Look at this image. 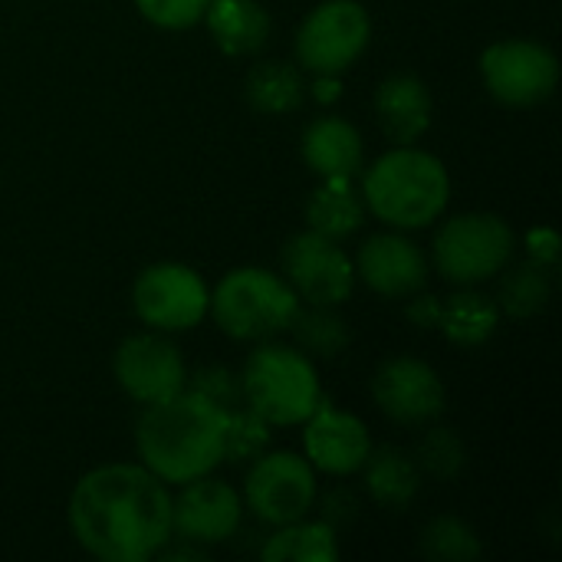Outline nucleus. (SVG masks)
<instances>
[{
	"instance_id": "1",
	"label": "nucleus",
	"mask_w": 562,
	"mask_h": 562,
	"mask_svg": "<svg viewBox=\"0 0 562 562\" xmlns=\"http://www.w3.org/2000/svg\"><path fill=\"white\" fill-rule=\"evenodd\" d=\"M69 527L79 547L102 562H145L171 537V494L142 464L89 471L69 497Z\"/></svg>"
},
{
	"instance_id": "2",
	"label": "nucleus",
	"mask_w": 562,
	"mask_h": 562,
	"mask_svg": "<svg viewBox=\"0 0 562 562\" xmlns=\"http://www.w3.org/2000/svg\"><path fill=\"white\" fill-rule=\"evenodd\" d=\"M224 415L227 412L191 389L145 405L135 422L142 468L165 484H188L211 474L224 461Z\"/></svg>"
},
{
	"instance_id": "3",
	"label": "nucleus",
	"mask_w": 562,
	"mask_h": 562,
	"mask_svg": "<svg viewBox=\"0 0 562 562\" xmlns=\"http://www.w3.org/2000/svg\"><path fill=\"white\" fill-rule=\"evenodd\" d=\"M451 198V178L438 155L398 145L362 175V201L382 224L418 231L438 221Z\"/></svg>"
},
{
	"instance_id": "4",
	"label": "nucleus",
	"mask_w": 562,
	"mask_h": 562,
	"mask_svg": "<svg viewBox=\"0 0 562 562\" xmlns=\"http://www.w3.org/2000/svg\"><path fill=\"white\" fill-rule=\"evenodd\" d=\"M240 389L247 408H254L267 425H303L323 402L319 375L303 349L267 342L250 352Z\"/></svg>"
},
{
	"instance_id": "5",
	"label": "nucleus",
	"mask_w": 562,
	"mask_h": 562,
	"mask_svg": "<svg viewBox=\"0 0 562 562\" xmlns=\"http://www.w3.org/2000/svg\"><path fill=\"white\" fill-rule=\"evenodd\" d=\"M296 310V290L263 267H237L224 273L207 303L221 333L240 342H263L286 333Z\"/></svg>"
},
{
	"instance_id": "6",
	"label": "nucleus",
	"mask_w": 562,
	"mask_h": 562,
	"mask_svg": "<svg viewBox=\"0 0 562 562\" xmlns=\"http://www.w3.org/2000/svg\"><path fill=\"white\" fill-rule=\"evenodd\" d=\"M514 247V227L501 214L468 211L445 221L435 234V267L448 283L477 286L507 270Z\"/></svg>"
},
{
	"instance_id": "7",
	"label": "nucleus",
	"mask_w": 562,
	"mask_h": 562,
	"mask_svg": "<svg viewBox=\"0 0 562 562\" xmlns=\"http://www.w3.org/2000/svg\"><path fill=\"white\" fill-rule=\"evenodd\" d=\"M372 36L369 10L359 0H323L296 30L300 69L316 76H339L366 53Z\"/></svg>"
},
{
	"instance_id": "8",
	"label": "nucleus",
	"mask_w": 562,
	"mask_h": 562,
	"mask_svg": "<svg viewBox=\"0 0 562 562\" xmlns=\"http://www.w3.org/2000/svg\"><path fill=\"white\" fill-rule=\"evenodd\" d=\"M481 76L497 102L530 109L553 95L560 63L553 49L537 40H497L481 53Z\"/></svg>"
},
{
	"instance_id": "9",
	"label": "nucleus",
	"mask_w": 562,
	"mask_h": 562,
	"mask_svg": "<svg viewBox=\"0 0 562 562\" xmlns=\"http://www.w3.org/2000/svg\"><path fill=\"white\" fill-rule=\"evenodd\" d=\"M211 290L184 263H151L132 283L135 316L158 333H184L207 316Z\"/></svg>"
},
{
	"instance_id": "10",
	"label": "nucleus",
	"mask_w": 562,
	"mask_h": 562,
	"mask_svg": "<svg viewBox=\"0 0 562 562\" xmlns=\"http://www.w3.org/2000/svg\"><path fill=\"white\" fill-rule=\"evenodd\" d=\"M244 501L247 510L270 527L303 520L316 501L313 464L290 451L257 454L244 481Z\"/></svg>"
},
{
	"instance_id": "11",
	"label": "nucleus",
	"mask_w": 562,
	"mask_h": 562,
	"mask_svg": "<svg viewBox=\"0 0 562 562\" xmlns=\"http://www.w3.org/2000/svg\"><path fill=\"white\" fill-rule=\"evenodd\" d=\"M286 283L296 296L316 306H342L352 296L356 270L339 240H329L316 231L293 234L283 247Z\"/></svg>"
},
{
	"instance_id": "12",
	"label": "nucleus",
	"mask_w": 562,
	"mask_h": 562,
	"mask_svg": "<svg viewBox=\"0 0 562 562\" xmlns=\"http://www.w3.org/2000/svg\"><path fill=\"white\" fill-rule=\"evenodd\" d=\"M115 382L128 398L138 405H155L181 389H188V372L178 346L158 333H135L128 336L112 359Z\"/></svg>"
},
{
	"instance_id": "13",
	"label": "nucleus",
	"mask_w": 562,
	"mask_h": 562,
	"mask_svg": "<svg viewBox=\"0 0 562 562\" xmlns=\"http://www.w3.org/2000/svg\"><path fill=\"white\" fill-rule=\"evenodd\" d=\"M372 398L395 425H428L445 412L441 375L415 356H392L372 375Z\"/></svg>"
},
{
	"instance_id": "14",
	"label": "nucleus",
	"mask_w": 562,
	"mask_h": 562,
	"mask_svg": "<svg viewBox=\"0 0 562 562\" xmlns=\"http://www.w3.org/2000/svg\"><path fill=\"white\" fill-rule=\"evenodd\" d=\"M244 501L240 494L214 477H194L171 497V533L194 547H214L240 530Z\"/></svg>"
},
{
	"instance_id": "15",
	"label": "nucleus",
	"mask_w": 562,
	"mask_h": 562,
	"mask_svg": "<svg viewBox=\"0 0 562 562\" xmlns=\"http://www.w3.org/2000/svg\"><path fill=\"white\" fill-rule=\"evenodd\" d=\"M303 425H306L303 451L316 471L333 474V477H346L366 464V458L372 451V438H369V428L362 425V418L339 412L323 398L319 408Z\"/></svg>"
},
{
	"instance_id": "16",
	"label": "nucleus",
	"mask_w": 562,
	"mask_h": 562,
	"mask_svg": "<svg viewBox=\"0 0 562 562\" xmlns=\"http://www.w3.org/2000/svg\"><path fill=\"white\" fill-rule=\"evenodd\" d=\"M356 273L379 296H412L428 283V257L405 234H375L359 247Z\"/></svg>"
},
{
	"instance_id": "17",
	"label": "nucleus",
	"mask_w": 562,
	"mask_h": 562,
	"mask_svg": "<svg viewBox=\"0 0 562 562\" xmlns=\"http://www.w3.org/2000/svg\"><path fill=\"white\" fill-rule=\"evenodd\" d=\"M431 92L428 86L412 72H392L375 89V115L382 132L395 145H412L431 128Z\"/></svg>"
},
{
	"instance_id": "18",
	"label": "nucleus",
	"mask_w": 562,
	"mask_h": 562,
	"mask_svg": "<svg viewBox=\"0 0 562 562\" xmlns=\"http://www.w3.org/2000/svg\"><path fill=\"white\" fill-rule=\"evenodd\" d=\"M303 161L319 178H356L366 161L362 135L339 115H319L303 132Z\"/></svg>"
},
{
	"instance_id": "19",
	"label": "nucleus",
	"mask_w": 562,
	"mask_h": 562,
	"mask_svg": "<svg viewBox=\"0 0 562 562\" xmlns=\"http://www.w3.org/2000/svg\"><path fill=\"white\" fill-rule=\"evenodd\" d=\"M214 46L227 56H254L270 40V13L260 0H211L204 10Z\"/></svg>"
},
{
	"instance_id": "20",
	"label": "nucleus",
	"mask_w": 562,
	"mask_h": 562,
	"mask_svg": "<svg viewBox=\"0 0 562 562\" xmlns=\"http://www.w3.org/2000/svg\"><path fill=\"white\" fill-rule=\"evenodd\" d=\"M306 224L329 240L352 237L366 224V201L352 188V178H323L306 201Z\"/></svg>"
},
{
	"instance_id": "21",
	"label": "nucleus",
	"mask_w": 562,
	"mask_h": 562,
	"mask_svg": "<svg viewBox=\"0 0 562 562\" xmlns=\"http://www.w3.org/2000/svg\"><path fill=\"white\" fill-rule=\"evenodd\" d=\"M366 491L385 510H405L422 487V471L415 458L398 448H379L366 458Z\"/></svg>"
},
{
	"instance_id": "22",
	"label": "nucleus",
	"mask_w": 562,
	"mask_h": 562,
	"mask_svg": "<svg viewBox=\"0 0 562 562\" xmlns=\"http://www.w3.org/2000/svg\"><path fill=\"white\" fill-rule=\"evenodd\" d=\"M244 95L260 115H290L303 105L306 82L300 66L286 59H263L247 72Z\"/></svg>"
},
{
	"instance_id": "23",
	"label": "nucleus",
	"mask_w": 562,
	"mask_h": 562,
	"mask_svg": "<svg viewBox=\"0 0 562 562\" xmlns=\"http://www.w3.org/2000/svg\"><path fill=\"white\" fill-rule=\"evenodd\" d=\"M497 326H501L497 303L481 296V293H474V290H464V293H454V296H448L441 303L435 329H441L451 346L477 349V346L494 339Z\"/></svg>"
},
{
	"instance_id": "24",
	"label": "nucleus",
	"mask_w": 562,
	"mask_h": 562,
	"mask_svg": "<svg viewBox=\"0 0 562 562\" xmlns=\"http://www.w3.org/2000/svg\"><path fill=\"white\" fill-rule=\"evenodd\" d=\"M260 557L267 562H336L339 560L336 530L326 520L283 524L273 537H267Z\"/></svg>"
},
{
	"instance_id": "25",
	"label": "nucleus",
	"mask_w": 562,
	"mask_h": 562,
	"mask_svg": "<svg viewBox=\"0 0 562 562\" xmlns=\"http://www.w3.org/2000/svg\"><path fill=\"white\" fill-rule=\"evenodd\" d=\"M290 333L296 336L306 356H319V359H333L349 346V329L346 319L336 313V306L310 303V310H296Z\"/></svg>"
},
{
	"instance_id": "26",
	"label": "nucleus",
	"mask_w": 562,
	"mask_h": 562,
	"mask_svg": "<svg viewBox=\"0 0 562 562\" xmlns=\"http://www.w3.org/2000/svg\"><path fill=\"white\" fill-rule=\"evenodd\" d=\"M504 273V270H501ZM497 310L514 316V319H530L537 316L547 303H550V270L527 260L520 267H514L510 273H504L501 280V296H497Z\"/></svg>"
},
{
	"instance_id": "27",
	"label": "nucleus",
	"mask_w": 562,
	"mask_h": 562,
	"mask_svg": "<svg viewBox=\"0 0 562 562\" xmlns=\"http://www.w3.org/2000/svg\"><path fill=\"white\" fill-rule=\"evenodd\" d=\"M418 547H422V557L425 560L435 562H474L481 560V553H484L477 533L464 520H458V517H438V520H431L422 530Z\"/></svg>"
},
{
	"instance_id": "28",
	"label": "nucleus",
	"mask_w": 562,
	"mask_h": 562,
	"mask_svg": "<svg viewBox=\"0 0 562 562\" xmlns=\"http://www.w3.org/2000/svg\"><path fill=\"white\" fill-rule=\"evenodd\" d=\"M415 464H418V471H425L438 481H454L468 464V448L454 428H431L418 441Z\"/></svg>"
},
{
	"instance_id": "29",
	"label": "nucleus",
	"mask_w": 562,
	"mask_h": 562,
	"mask_svg": "<svg viewBox=\"0 0 562 562\" xmlns=\"http://www.w3.org/2000/svg\"><path fill=\"white\" fill-rule=\"evenodd\" d=\"M270 428L254 408L240 405L224 415V461H254L270 448Z\"/></svg>"
},
{
	"instance_id": "30",
	"label": "nucleus",
	"mask_w": 562,
	"mask_h": 562,
	"mask_svg": "<svg viewBox=\"0 0 562 562\" xmlns=\"http://www.w3.org/2000/svg\"><path fill=\"white\" fill-rule=\"evenodd\" d=\"M211 0H135V10L161 30H191L204 20Z\"/></svg>"
},
{
	"instance_id": "31",
	"label": "nucleus",
	"mask_w": 562,
	"mask_h": 562,
	"mask_svg": "<svg viewBox=\"0 0 562 562\" xmlns=\"http://www.w3.org/2000/svg\"><path fill=\"white\" fill-rule=\"evenodd\" d=\"M191 392L204 395L207 402H214L221 412H234L244 402V389H240V375L221 369V366H211V369H201L194 379H191Z\"/></svg>"
},
{
	"instance_id": "32",
	"label": "nucleus",
	"mask_w": 562,
	"mask_h": 562,
	"mask_svg": "<svg viewBox=\"0 0 562 562\" xmlns=\"http://www.w3.org/2000/svg\"><path fill=\"white\" fill-rule=\"evenodd\" d=\"M560 234L553 227H530L527 231V257L547 270H557L560 263Z\"/></svg>"
},
{
	"instance_id": "33",
	"label": "nucleus",
	"mask_w": 562,
	"mask_h": 562,
	"mask_svg": "<svg viewBox=\"0 0 562 562\" xmlns=\"http://www.w3.org/2000/svg\"><path fill=\"white\" fill-rule=\"evenodd\" d=\"M356 510H359V501L349 494V491H333L323 497V520L336 530L339 524H349L356 520Z\"/></svg>"
},
{
	"instance_id": "34",
	"label": "nucleus",
	"mask_w": 562,
	"mask_h": 562,
	"mask_svg": "<svg viewBox=\"0 0 562 562\" xmlns=\"http://www.w3.org/2000/svg\"><path fill=\"white\" fill-rule=\"evenodd\" d=\"M408 319L418 326V329H435L438 326V313H441V300L438 296H418L408 303Z\"/></svg>"
},
{
	"instance_id": "35",
	"label": "nucleus",
	"mask_w": 562,
	"mask_h": 562,
	"mask_svg": "<svg viewBox=\"0 0 562 562\" xmlns=\"http://www.w3.org/2000/svg\"><path fill=\"white\" fill-rule=\"evenodd\" d=\"M313 95H316V102H336L339 95H342V82H339V76H316V82H313Z\"/></svg>"
}]
</instances>
